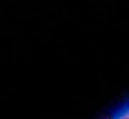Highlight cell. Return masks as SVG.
Returning a JSON list of instances; mask_svg holds the SVG:
<instances>
[{"label":"cell","mask_w":129,"mask_h":119,"mask_svg":"<svg viewBox=\"0 0 129 119\" xmlns=\"http://www.w3.org/2000/svg\"><path fill=\"white\" fill-rule=\"evenodd\" d=\"M117 119H129L128 112H122V114H120V115H117Z\"/></svg>","instance_id":"cell-2"},{"label":"cell","mask_w":129,"mask_h":119,"mask_svg":"<svg viewBox=\"0 0 129 119\" xmlns=\"http://www.w3.org/2000/svg\"><path fill=\"white\" fill-rule=\"evenodd\" d=\"M101 119H117V115L116 114H107V115H104Z\"/></svg>","instance_id":"cell-1"},{"label":"cell","mask_w":129,"mask_h":119,"mask_svg":"<svg viewBox=\"0 0 129 119\" xmlns=\"http://www.w3.org/2000/svg\"><path fill=\"white\" fill-rule=\"evenodd\" d=\"M125 112L129 114V99H128V102H126V104H125Z\"/></svg>","instance_id":"cell-3"}]
</instances>
